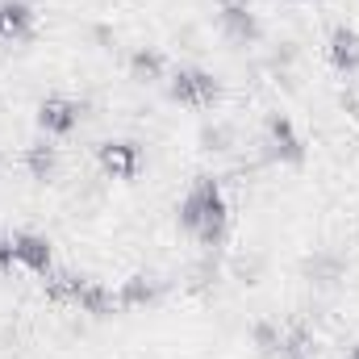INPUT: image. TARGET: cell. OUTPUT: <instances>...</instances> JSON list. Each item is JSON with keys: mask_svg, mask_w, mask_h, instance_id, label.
I'll use <instances>...</instances> for the list:
<instances>
[{"mask_svg": "<svg viewBox=\"0 0 359 359\" xmlns=\"http://www.w3.org/2000/svg\"><path fill=\"white\" fill-rule=\"evenodd\" d=\"M180 226L188 230V234H196L201 238V247H217L222 238H226V226H230V205H226V196H222V184L217 180H196L192 188H188V196L180 201Z\"/></svg>", "mask_w": 359, "mask_h": 359, "instance_id": "obj_1", "label": "cell"}, {"mask_svg": "<svg viewBox=\"0 0 359 359\" xmlns=\"http://www.w3.org/2000/svg\"><path fill=\"white\" fill-rule=\"evenodd\" d=\"M168 92H172V100H180V104L209 109L222 96V84L209 72H201V67H180L176 76H172V84H168Z\"/></svg>", "mask_w": 359, "mask_h": 359, "instance_id": "obj_2", "label": "cell"}, {"mask_svg": "<svg viewBox=\"0 0 359 359\" xmlns=\"http://www.w3.org/2000/svg\"><path fill=\"white\" fill-rule=\"evenodd\" d=\"M96 163L104 176H117V180H130L142 172V147L130 142V138H113V142H100L96 147Z\"/></svg>", "mask_w": 359, "mask_h": 359, "instance_id": "obj_3", "label": "cell"}, {"mask_svg": "<svg viewBox=\"0 0 359 359\" xmlns=\"http://www.w3.org/2000/svg\"><path fill=\"white\" fill-rule=\"evenodd\" d=\"M217 21H222L226 38H234V42H243V46L259 42V34H264L259 17L251 13V0H222V4H217Z\"/></svg>", "mask_w": 359, "mask_h": 359, "instance_id": "obj_4", "label": "cell"}, {"mask_svg": "<svg viewBox=\"0 0 359 359\" xmlns=\"http://www.w3.org/2000/svg\"><path fill=\"white\" fill-rule=\"evenodd\" d=\"M268 151H271V159H280V163H301L305 159V142H301L297 126L288 117H280V113L268 117Z\"/></svg>", "mask_w": 359, "mask_h": 359, "instance_id": "obj_5", "label": "cell"}, {"mask_svg": "<svg viewBox=\"0 0 359 359\" xmlns=\"http://www.w3.org/2000/svg\"><path fill=\"white\" fill-rule=\"evenodd\" d=\"M80 113H84L80 100H72V96H46L38 104V126L46 134H72L80 126Z\"/></svg>", "mask_w": 359, "mask_h": 359, "instance_id": "obj_6", "label": "cell"}, {"mask_svg": "<svg viewBox=\"0 0 359 359\" xmlns=\"http://www.w3.org/2000/svg\"><path fill=\"white\" fill-rule=\"evenodd\" d=\"M13 259H17L21 268L38 271V276H50V271H55V251H50V243H46L42 234H29V230L13 234Z\"/></svg>", "mask_w": 359, "mask_h": 359, "instance_id": "obj_7", "label": "cell"}, {"mask_svg": "<svg viewBox=\"0 0 359 359\" xmlns=\"http://www.w3.org/2000/svg\"><path fill=\"white\" fill-rule=\"evenodd\" d=\"M326 55H330V63H334L343 76H355L359 72V29L334 25V29H330V42H326Z\"/></svg>", "mask_w": 359, "mask_h": 359, "instance_id": "obj_8", "label": "cell"}, {"mask_svg": "<svg viewBox=\"0 0 359 359\" xmlns=\"http://www.w3.org/2000/svg\"><path fill=\"white\" fill-rule=\"evenodd\" d=\"M159 292H163V284H159L155 276L138 271V276L121 280V288H117V305H126V309H134V305H155Z\"/></svg>", "mask_w": 359, "mask_h": 359, "instance_id": "obj_9", "label": "cell"}, {"mask_svg": "<svg viewBox=\"0 0 359 359\" xmlns=\"http://www.w3.org/2000/svg\"><path fill=\"white\" fill-rule=\"evenodd\" d=\"M34 29V8L25 0H0V34L4 38H25Z\"/></svg>", "mask_w": 359, "mask_h": 359, "instance_id": "obj_10", "label": "cell"}, {"mask_svg": "<svg viewBox=\"0 0 359 359\" xmlns=\"http://www.w3.org/2000/svg\"><path fill=\"white\" fill-rule=\"evenodd\" d=\"M76 309H80V313H96V318H104V313L117 309V292H109V288L96 284V280H84V288H80V297H76Z\"/></svg>", "mask_w": 359, "mask_h": 359, "instance_id": "obj_11", "label": "cell"}, {"mask_svg": "<svg viewBox=\"0 0 359 359\" xmlns=\"http://www.w3.org/2000/svg\"><path fill=\"white\" fill-rule=\"evenodd\" d=\"M25 168L34 180H50L59 168V151L50 142H34V147H25Z\"/></svg>", "mask_w": 359, "mask_h": 359, "instance_id": "obj_12", "label": "cell"}, {"mask_svg": "<svg viewBox=\"0 0 359 359\" xmlns=\"http://www.w3.org/2000/svg\"><path fill=\"white\" fill-rule=\"evenodd\" d=\"M271 359H313V339H309V330H280V347H276V355Z\"/></svg>", "mask_w": 359, "mask_h": 359, "instance_id": "obj_13", "label": "cell"}, {"mask_svg": "<svg viewBox=\"0 0 359 359\" xmlns=\"http://www.w3.org/2000/svg\"><path fill=\"white\" fill-rule=\"evenodd\" d=\"M163 67H168V59H163L159 50H134V55H130V72H134V80H159Z\"/></svg>", "mask_w": 359, "mask_h": 359, "instance_id": "obj_14", "label": "cell"}, {"mask_svg": "<svg viewBox=\"0 0 359 359\" xmlns=\"http://www.w3.org/2000/svg\"><path fill=\"white\" fill-rule=\"evenodd\" d=\"M309 276H313V284L330 288V284L343 280V259H334V255H313V259H309Z\"/></svg>", "mask_w": 359, "mask_h": 359, "instance_id": "obj_15", "label": "cell"}, {"mask_svg": "<svg viewBox=\"0 0 359 359\" xmlns=\"http://www.w3.org/2000/svg\"><path fill=\"white\" fill-rule=\"evenodd\" d=\"M251 339H255V347H259L264 355H276V347H280V330H276L271 322H259V326L251 330Z\"/></svg>", "mask_w": 359, "mask_h": 359, "instance_id": "obj_16", "label": "cell"}, {"mask_svg": "<svg viewBox=\"0 0 359 359\" xmlns=\"http://www.w3.org/2000/svg\"><path fill=\"white\" fill-rule=\"evenodd\" d=\"M8 264H17V259H13V238H8V234H0V271L8 268Z\"/></svg>", "mask_w": 359, "mask_h": 359, "instance_id": "obj_17", "label": "cell"}, {"mask_svg": "<svg viewBox=\"0 0 359 359\" xmlns=\"http://www.w3.org/2000/svg\"><path fill=\"white\" fill-rule=\"evenodd\" d=\"M343 104H347L351 113H359V88H347V92H343Z\"/></svg>", "mask_w": 359, "mask_h": 359, "instance_id": "obj_18", "label": "cell"}, {"mask_svg": "<svg viewBox=\"0 0 359 359\" xmlns=\"http://www.w3.org/2000/svg\"><path fill=\"white\" fill-rule=\"evenodd\" d=\"M347 359H359V343H355V347H351V351H347Z\"/></svg>", "mask_w": 359, "mask_h": 359, "instance_id": "obj_19", "label": "cell"}, {"mask_svg": "<svg viewBox=\"0 0 359 359\" xmlns=\"http://www.w3.org/2000/svg\"><path fill=\"white\" fill-rule=\"evenodd\" d=\"M0 38H4V34H0Z\"/></svg>", "mask_w": 359, "mask_h": 359, "instance_id": "obj_20", "label": "cell"}]
</instances>
